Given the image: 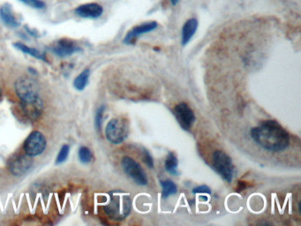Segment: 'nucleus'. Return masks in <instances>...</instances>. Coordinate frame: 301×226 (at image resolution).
I'll return each instance as SVG.
<instances>
[{
  "instance_id": "obj_1",
  "label": "nucleus",
  "mask_w": 301,
  "mask_h": 226,
  "mask_svg": "<svg viewBox=\"0 0 301 226\" xmlns=\"http://www.w3.org/2000/svg\"><path fill=\"white\" fill-rule=\"evenodd\" d=\"M250 136L254 143L264 151L280 153L290 146V135L276 120L263 121L250 131Z\"/></svg>"
},
{
  "instance_id": "obj_2",
  "label": "nucleus",
  "mask_w": 301,
  "mask_h": 226,
  "mask_svg": "<svg viewBox=\"0 0 301 226\" xmlns=\"http://www.w3.org/2000/svg\"><path fill=\"white\" fill-rule=\"evenodd\" d=\"M103 210L111 220L123 221L131 212V198L121 191H112L109 194L107 203L103 205Z\"/></svg>"
},
{
  "instance_id": "obj_3",
  "label": "nucleus",
  "mask_w": 301,
  "mask_h": 226,
  "mask_svg": "<svg viewBox=\"0 0 301 226\" xmlns=\"http://www.w3.org/2000/svg\"><path fill=\"white\" fill-rule=\"evenodd\" d=\"M16 95H18L20 103H29L41 98L39 85L36 79L31 77H20L14 83Z\"/></svg>"
},
{
  "instance_id": "obj_4",
  "label": "nucleus",
  "mask_w": 301,
  "mask_h": 226,
  "mask_svg": "<svg viewBox=\"0 0 301 226\" xmlns=\"http://www.w3.org/2000/svg\"><path fill=\"white\" fill-rule=\"evenodd\" d=\"M129 134V122L124 118H115L108 122L105 127L106 139L112 144L124 143Z\"/></svg>"
},
{
  "instance_id": "obj_5",
  "label": "nucleus",
  "mask_w": 301,
  "mask_h": 226,
  "mask_svg": "<svg viewBox=\"0 0 301 226\" xmlns=\"http://www.w3.org/2000/svg\"><path fill=\"white\" fill-rule=\"evenodd\" d=\"M212 167L226 182H232L234 165L232 160L226 152L218 150L212 155Z\"/></svg>"
},
{
  "instance_id": "obj_6",
  "label": "nucleus",
  "mask_w": 301,
  "mask_h": 226,
  "mask_svg": "<svg viewBox=\"0 0 301 226\" xmlns=\"http://www.w3.org/2000/svg\"><path fill=\"white\" fill-rule=\"evenodd\" d=\"M121 166L125 173L133 179L138 186H147L148 177L143 167L130 156H124L121 160Z\"/></svg>"
},
{
  "instance_id": "obj_7",
  "label": "nucleus",
  "mask_w": 301,
  "mask_h": 226,
  "mask_svg": "<svg viewBox=\"0 0 301 226\" xmlns=\"http://www.w3.org/2000/svg\"><path fill=\"white\" fill-rule=\"evenodd\" d=\"M46 145L47 143L43 133L39 131L31 132L24 142V153L31 157H35L44 153Z\"/></svg>"
},
{
  "instance_id": "obj_8",
  "label": "nucleus",
  "mask_w": 301,
  "mask_h": 226,
  "mask_svg": "<svg viewBox=\"0 0 301 226\" xmlns=\"http://www.w3.org/2000/svg\"><path fill=\"white\" fill-rule=\"evenodd\" d=\"M33 165L31 156L24 154H16L10 157L7 162L8 169L13 176L21 177L29 171Z\"/></svg>"
},
{
  "instance_id": "obj_9",
  "label": "nucleus",
  "mask_w": 301,
  "mask_h": 226,
  "mask_svg": "<svg viewBox=\"0 0 301 226\" xmlns=\"http://www.w3.org/2000/svg\"><path fill=\"white\" fill-rule=\"evenodd\" d=\"M174 115L179 126L186 131H188L195 122L194 111L186 103H178L175 106Z\"/></svg>"
},
{
  "instance_id": "obj_10",
  "label": "nucleus",
  "mask_w": 301,
  "mask_h": 226,
  "mask_svg": "<svg viewBox=\"0 0 301 226\" xmlns=\"http://www.w3.org/2000/svg\"><path fill=\"white\" fill-rule=\"evenodd\" d=\"M52 51L55 55L60 58H67L69 56L74 55L76 52L81 51V48L79 47L75 43L69 39H61L56 43L55 45L52 48Z\"/></svg>"
},
{
  "instance_id": "obj_11",
  "label": "nucleus",
  "mask_w": 301,
  "mask_h": 226,
  "mask_svg": "<svg viewBox=\"0 0 301 226\" xmlns=\"http://www.w3.org/2000/svg\"><path fill=\"white\" fill-rule=\"evenodd\" d=\"M20 109L27 119L30 121H36L44 111V102L42 98H39L34 102L20 103Z\"/></svg>"
},
{
  "instance_id": "obj_12",
  "label": "nucleus",
  "mask_w": 301,
  "mask_h": 226,
  "mask_svg": "<svg viewBox=\"0 0 301 226\" xmlns=\"http://www.w3.org/2000/svg\"><path fill=\"white\" fill-rule=\"evenodd\" d=\"M157 27H158V24L156 21H150L147 23L138 25L135 28H132L131 30L127 33V36H125V38H124V43L127 44H132L137 37L153 31Z\"/></svg>"
},
{
  "instance_id": "obj_13",
  "label": "nucleus",
  "mask_w": 301,
  "mask_h": 226,
  "mask_svg": "<svg viewBox=\"0 0 301 226\" xmlns=\"http://www.w3.org/2000/svg\"><path fill=\"white\" fill-rule=\"evenodd\" d=\"M103 9L100 4L96 3H89L79 5L75 9V13L82 18L96 19L103 13Z\"/></svg>"
},
{
  "instance_id": "obj_14",
  "label": "nucleus",
  "mask_w": 301,
  "mask_h": 226,
  "mask_svg": "<svg viewBox=\"0 0 301 226\" xmlns=\"http://www.w3.org/2000/svg\"><path fill=\"white\" fill-rule=\"evenodd\" d=\"M0 18L10 28H15L20 26V21L16 19L12 12V5L8 3H5L0 7Z\"/></svg>"
},
{
  "instance_id": "obj_15",
  "label": "nucleus",
  "mask_w": 301,
  "mask_h": 226,
  "mask_svg": "<svg viewBox=\"0 0 301 226\" xmlns=\"http://www.w3.org/2000/svg\"><path fill=\"white\" fill-rule=\"evenodd\" d=\"M198 28V20L196 19H189L186 20V23L184 24L182 28V34H181V43L182 45H186L193 38L194 34L197 31Z\"/></svg>"
},
{
  "instance_id": "obj_16",
  "label": "nucleus",
  "mask_w": 301,
  "mask_h": 226,
  "mask_svg": "<svg viewBox=\"0 0 301 226\" xmlns=\"http://www.w3.org/2000/svg\"><path fill=\"white\" fill-rule=\"evenodd\" d=\"M13 46L18 49L20 52H24L26 54L32 56L34 58H36L37 60H43L44 62H48V60H46V56L44 53H42L40 52L39 50L35 49V48L28 47L26 44H22V43H15L13 44Z\"/></svg>"
},
{
  "instance_id": "obj_17",
  "label": "nucleus",
  "mask_w": 301,
  "mask_h": 226,
  "mask_svg": "<svg viewBox=\"0 0 301 226\" xmlns=\"http://www.w3.org/2000/svg\"><path fill=\"white\" fill-rule=\"evenodd\" d=\"M178 160L173 152H170L167 155L164 162L165 171L172 176H178L179 172L178 170Z\"/></svg>"
},
{
  "instance_id": "obj_18",
  "label": "nucleus",
  "mask_w": 301,
  "mask_h": 226,
  "mask_svg": "<svg viewBox=\"0 0 301 226\" xmlns=\"http://www.w3.org/2000/svg\"><path fill=\"white\" fill-rule=\"evenodd\" d=\"M162 187V197L163 199L169 198L171 195H176L178 192V187L172 180L165 179L160 181Z\"/></svg>"
},
{
  "instance_id": "obj_19",
  "label": "nucleus",
  "mask_w": 301,
  "mask_h": 226,
  "mask_svg": "<svg viewBox=\"0 0 301 226\" xmlns=\"http://www.w3.org/2000/svg\"><path fill=\"white\" fill-rule=\"evenodd\" d=\"M89 75H90L89 69H85L76 77L74 80V87H75L76 90L82 91L85 89V87H87V83H88Z\"/></svg>"
},
{
  "instance_id": "obj_20",
  "label": "nucleus",
  "mask_w": 301,
  "mask_h": 226,
  "mask_svg": "<svg viewBox=\"0 0 301 226\" xmlns=\"http://www.w3.org/2000/svg\"><path fill=\"white\" fill-rule=\"evenodd\" d=\"M78 155H79V161L82 163H90L93 159V153L91 151L85 146L79 148Z\"/></svg>"
},
{
  "instance_id": "obj_21",
  "label": "nucleus",
  "mask_w": 301,
  "mask_h": 226,
  "mask_svg": "<svg viewBox=\"0 0 301 226\" xmlns=\"http://www.w3.org/2000/svg\"><path fill=\"white\" fill-rule=\"evenodd\" d=\"M69 152H70V146L68 144H65L62 146V148L60 149L59 154L57 155V158H56V163L57 164H60V163H63L64 162L67 161L68 155H69Z\"/></svg>"
},
{
  "instance_id": "obj_22",
  "label": "nucleus",
  "mask_w": 301,
  "mask_h": 226,
  "mask_svg": "<svg viewBox=\"0 0 301 226\" xmlns=\"http://www.w3.org/2000/svg\"><path fill=\"white\" fill-rule=\"evenodd\" d=\"M104 111H105V106H104V105H102V106H100V107L97 109L96 113H95V126L97 131H101V129H102Z\"/></svg>"
},
{
  "instance_id": "obj_23",
  "label": "nucleus",
  "mask_w": 301,
  "mask_h": 226,
  "mask_svg": "<svg viewBox=\"0 0 301 226\" xmlns=\"http://www.w3.org/2000/svg\"><path fill=\"white\" fill-rule=\"evenodd\" d=\"M143 162L146 163L150 169L154 168V159L152 157L150 151L146 150V149H143Z\"/></svg>"
},
{
  "instance_id": "obj_24",
  "label": "nucleus",
  "mask_w": 301,
  "mask_h": 226,
  "mask_svg": "<svg viewBox=\"0 0 301 226\" xmlns=\"http://www.w3.org/2000/svg\"><path fill=\"white\" fill-rule=\"evenodd\" d=\"M20 1L35 9H43L45 7V3L42 0H20Z\"/></svg>"
},
{
  "instance_id": "obj_25",
  "label": "nucleus",
  "mask_w": 301,
  "mask_h": 226,
  "mask_svg": "<svg viewBox=\"0 0 301 226\" xmlns=\"http://www.w3.org/2000/svg\"><path fill=\"white\" fill-rule=\"evenodd\" d=\"M193 193L194 194H208V195H210L211 190H210V187L206 186V185H202V186L194 187L193 189Z\"/></svg>"
},
{
  "instance_id": "obj_26",
  "label": "nucleus",
  "mask_w": 301,
  "mask_h": 226,
  "mask_svg": "<svg viewBox=\"0 0 301 226\" xmlns=\"http://www.w3.org/2000/svg\"><path fill=\"white\" fill-rule=\"evenodd\" d=\"M24 28H25L26 31L28 32V34H29L30 36H34V37H39L40 34L36 29H33V28H29L28 25H25Z\"/></svg>"
},
{
  "instance_id": "obj_27",
  "label": "nucleus",
  "mask_w": 301,
  "mask_h": 226,
  "mask_svg": "<svg viewBox=\"0 0 301 226\" xmlns=\"http://www.w3.org/2000/svg\"><path fill=\"white\" fill-rule=\"evenodd\" d=\"M28 72L31 73L32 75H37V72H36V69H34V68H28Z\"/></svg>"
},
{
  "instance_id": "obj_28",
  "label": "nucleus",
  "mask_w": 301,
  "mask_h": 226,
  "mask_svg": "<svg viewBox=\"0 0 301 226\" xmlns=\"http://www.w3.org/2000/svg\"><path fill=\"white\" fill-rule=\"evenodd\" d=\"M178 1H179V0H170V2H171V4H173V5H175V4H178Z\"/></svg>"
},
{
  "instance_id": "obj_29",
  "label": "nucleus",
  "mask_w": 301,
  "mask_h": 226,
  "mask_svg": "<svg viewBox=\"0 0 301 226\" xmlns=\"http://www.w3.org/2000/svg\"><path fill=\"white\" fill-rule=\"evenodd\" d=\"M2 99V90H1V87H0V101Z\"/></svg>"
}]
</instances>
